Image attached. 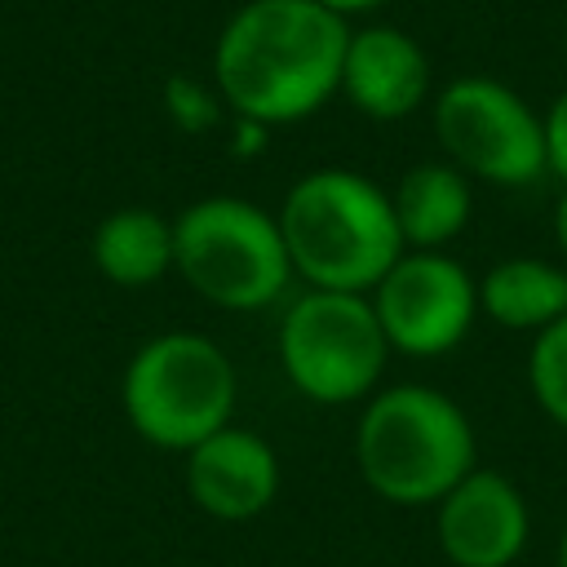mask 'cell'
I'll list each match as a JSON object with an SVG mask.
<instances>
[{
	"label": "cell",
	"instance_id": "6da1fadb",
	"mask_svg": "<svg viewBox=\"0 0 567 567\" xmlns=\"http://www.w3.org/2000/svg\"><path fill=\"white\" fill-rule=\"evenodd\" d=\"M350 22L319 0H248L213 49V89L252 124H292L341 93Z\"/></svg>",
	"mask_w": 567,
	"mask_h": 567
},
{
	"label": "cell",
	"instance_id": "7a4b0ae2",
	"mask_svg": "<svg viewBox=\"0 0 567 567\" xmlns=\"http://www.w3.org/2000/svg\"><path fill=\"white\" fill-rule=\"evenodd\" d=\"M275 221L292 275L323 292H372L381 275L408 252L390 195L350 168L306 173L284 195Z\"/></svg>",
	"mask_w": 567,
	"mask_h": 567
},
{
	"label": "cell",
	"instance_id": "3957f363",
	"mask_svg": "<svg viewBox=\"0 0 567 567\" xmlns=\"http://www.w3.org/2000/svg\"><path fill=\"white\" fill-rule=\"evenodd\" d=\"M354 461L381 501L439 505L474 470V430L443 390L390 385L359 416Z\"/></svg>",
	"mask_w": 567,
	"mask_h": 567
},
{
	"label": "cell",
	"instance_id": "277c9868",
	"mask_svg": "<svg viewBox=\"0 0 567 567\" xmlns=\"http://www.w3.org/2000/svg\"><path fill=\"white\" fill-rule=\"evenodd\" d=\"M120 399L128 425L146 443L190 452L230 425L235 368L226 350L199 332H159L128 359Z\"/></svg>",
	"mask_w": 567,
	"mask_h": 567
},
{
	"label": "cell",
	"instance_id": "5b68a950",
	"mask_svg": "<svg viewBox=\"0 0 567 567\" xmlns=\"http://www.w3.org/2000/svg\"><path fill=\"white\" fill-rule=\"evenodd\" d=\"M173 270L221 310H261L284 292L292 261L270 213L208 195L173 221Z\"/></svg>",
	"mask_w": 567,
	"mask_h": 567
},
{
	"label": "cell",
	"instance_id": "8992f818",
	"mask_svg": "<svg viewBox=\"0 0 567 567\" xmlns=\"http://www.w3.org/2000/svg\"><path fill=\"white\" fill-rule=\"evenodd\" d=\"M390 341L368 292L297 297L279 328V363L288 381L315 403H354L385 372Z\"/></svg>",
	"mask_w": 567,
	"mask_h": 567
},
{
	"label": "cell",
	"instance_id": "52a82bcc",
	"mask_svg": "<svg viewBox=\"0 0 567 567\" xmlns=\"http://www.w3.org/2000/svg\"><path fill=\"white\" fill-rule=\"evenodd\" d=\"M434 133L447 159L496 186H527L549 168L545 115L492 75H461L434 93Z\"/></svg>",
	"mask_w": 567,
	"mask_h": 567
},
{
	"label": "cell",
	"instance_id": "ba28073f",
	"mask_svg": "<svg viewBox=\"0 0 567 567\" xmlns=\"http://www.w3.org/2000/svg\"><path fill=\"white\" fill-rule=\"evenodd\" d=\"M390 350L434 359L465 341L478 315V284L447 252L408 248L368 292Z\"/></svg>",
	"mask_w": 567,
	"mask_h": 567
},
{
	"label": "cell",
	"instance_id": "9c48e42d",
	"mask_svg": "<svg viewBox=\"0 0 567 567\" xmlns=\"http://www.w3.org/2000/svg\"><path fill=\"white\" fill-rule=\"evenodd\" d=\"M527 501L496 470H470L439 501V549L452 567H509L527 545Z\"/></svg>",
	"mask_w": 567,
	"mask_h": 567
},
{
	"label": "cell",
	"instance_id": "30bf717a",
	"mask_svg": "<svg viewBox=\"0 0 567 567\" xmlns=\"http://www.w3.org/2000/svg\"><path fill=\"white\" fill-rule=\"evenodd\" d=\"M186 492L204 514L248 523L279 492V456L257 430L221 425L186 452Z\"/></svg>",
	"mask_w": 567,
	"mask_h": 567
},
{
	"label": "cell",
	"instance_id": "8fae6325",
	"mask_svg": "<svg viewBox=\"0 0 567 567\" xmlns=\"http://www.w3.org/2000/svg\"><path fill=\"white\" fill-rule=\"evenodd\" d=\"M341 93L368 120H403L430 97V58L399 27H385V22H372L359 31L350 27Z\"/></svg>",
	"mask_w": 567,
	"mask_h": 567
},
{
	"label": "cell",
	"instance_id": "7c38bea8",
	"mask_svg": "<svg viewBox=\"0 0 567 567\" xmlns=\"http://www.w3.org/2000/svg\"><path fill=\"white\" fill-rule=\"evenodd\" d=\"M390 204L403 248L443 252V244L456 239L470 221V182L456 164H416L399 177Z\"/></svg>",
	"mask_w": 567,
	"mask_h": 567
},
{
	"label": "cell",
	"instance_id": "4fadbf2b",
	"mask_svg": "<svg viewBox=\"0 0 567 567\" xmlns=\"http://www.w3.org/2000/svg\"><path fill=\"white\" fill-rule=\"evenodd\" d=\"M478 310L514 332H545L567 315V270L540 257H505L478 279Z\"/></svg>",
	"mask_w": 567,
	"mask_h": 567
},
{
	"label": "cell",
	"instance_id": "5bb4252c",
	"mask_svg": "<svg viewBox=\"0 0 567 567\" xmlns=\"http://www.w3.org/2000/svg\"><path fill=\"white\" fill-rule=\"evenodd\" d=\"M93 266L120 288H146L173 270V221L155 208H115L93 230Z\"/></svg>",
	"mask_w": 567,
	"mask_h": 567
},
{
	"label": "cell",
	"instance_id": "9a60e30c",
	"mask_svg": "<svg viewBox=\"0 0 567 567\" xmlns=\"http://www.w3.org/2000/svg\"><path fill=\"white\" fill-rule=\"evenodd\" d=\"M527 377H532V394L545 408V416L567 430V315L549 323L545 332H536Z\"/></svg>",
	"mask_w": 567,
	"mask_h": 567
},
{
	"label": "cell",
	"instance_id": "2e32d148",
	"mask_svg": "<svg viewBox=\"0 0 567 567\" xmlns=\"http://www.w3.org/2000/svg\"><path fill=\"white\" fill-rule=\"evenodd\" d=\"M164 111H168V120H173L177 128L204 133V128L217 124V93H213L208 84L190 80V75H173V80L164 84Z\"/></svg>",
	"mask_w": 567,
	"mask_h": 567
},
{
	"label": "cell",
	"instance_id": "e0dca14e",
	"mask_svg": "<svg viewBox=\"0 0 567 567\" xmlns=\"http://www.w3.org/2000/svg\"><path fill=\"white\" fill-rule=\"evenodd\" d=\"M545 155H549V173L567 182V89L545 111Z\"/></svg>",
	"mask_w": 567,
	"mask_h": 567
},
{
	"label": "cell",
	"instance_id": "ac0fdd59",
	"mask_svg": "<svg viewBox=\"0 0 567 567\" xmlns=\"http://www.w3.org/2000/svg\"><path fill=\"white\" fill-rule=\"evenodd\" d=\"M323 9H332L337 18H354V13H368V9H377V4H385V0H319Z\"/></svg>",
	"mask_w": 567,
	"mask_h": 567
},
{
	"label": "cell",
	"instance_id": "d6986e66",
	"mask_svg": "<svg viewBox=\"0 0 567 567\" xmlns=\"http://www.w3.org/2000/svg\"><path fill=\"white\" fill-rule=\"evenodd\" d=\"M554 235H558V248H563V257H567V195H563L558 208H554Z\"/></svg>",
	"mask_w": 567,
	"mask_h": 567
},
{
	"label": "cell",
	"instance_id": "ffe728a7",
	"mask_svg": "<svg viewBox=\"0 0 567 567\" xmlns=\"http://www.w3.org/2000/svg\"><path fill=\"white\" fill-rule=\"evenodd\" d=\"M558 567H567V532H563V540H558Z\"/></svg>",
	"mask_w": 567,
	"mask_h": 567
}]
</instances>
